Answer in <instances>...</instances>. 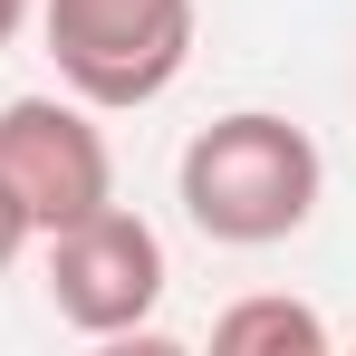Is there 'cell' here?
Wrapping results in <instances>:
<instances>
[{
  "instance_id": "obj_1",
  "label": "cell",
  "mask_w": 356,
  "mask_h": 356,
  "mask_svg": "<svg viewBox=\"0 0 356 356\" xmlns=\"http://www.w3.org/2000/svg\"><path fill=\"white\" fill-rule=\"evenodd\" d=\"M318 193H327V154L280 106H232V116L193 125V145L174 154V202L212 250L298 241L318 222Z\"/></svg>"
},
{
  "instance_id": "obj_2",
  "label": "cell",
  "mask_w": 356,
  "mask_h": 356,
  "mask_svg": "<svg viewBox=\"0 0 356 356\" xmlns=\"http://www.w3.org/2000/svg\"><path fill=\"white\" fill-rule=\"evenodd\" d=\"M29 29L67 97H87L97 116H125V106H154L193 67L202 10L193 0H39Z\"/></svg>"
},
{
  "instance_id": "obj_3",
  "label": "cell",
  "mask_w": 356,
  "mask_h": 356,
  "mask_svg": "<svg viewBox=\"0 0 356 356\" xmlns=\"http://www.w3.org/2000/svg\"><path fill=\"white\" fill-rule=\"evenodd\" d=\"M39 260H49V308H58V327L97 337V347L145 337L154 308H164V280H174L164 232H154L145 212H125V202L77 212L67 232H39Z\"/></svg>"
},
{
  "instance_id": "obj_4",
  "label": "cell",
  "mask_w": 356,
  "mask_h": 356,
  "mask_svg": "<svg viewBox=\"0 0 356 356\" xmlns=\"http://www.w3.org/2000/svg\"><path fill=\"white\" fill-rule=\"evenodd\" d=\"M0 183L19 193V212L39 232H67L77 212L116 202V154H106V125L87 97L39 87V97H10L0 106Z\"/></svg>"
},
{
  "instance_id": "obj_5",
  "label": "cell",
  "mask_w": 356,
  "mask_h": 356,
  "mask_svg": "<svg viewBox=\"0 0 356 356\" xmlns=\"http://www.w3.org/2000/svg\"><path fill=\"white\" fill-rule=\"evenodd\" d=\"M212 347L222 356H327L337 327H327L308 298H289V289H250V298H232V308L212 318Z\"/></svg>"
},
{
  "instance_id": "obj_6",
  "label": "cell",
  "mask_w": 356,
  "mask_h": 356,
  "mask_svg": "<svg viewBox=\"0 0 356 356\" xmlns=\"http://www.w3.org/2000/svg\"><path fill=\"white\" fill-rule=\"evenodd\" d=\"M29 241H39V222H29V212H19V193L0 183V270H10V260H19Z\"/></svg>"
},
{
  "instance_id": "obj_7",
  "label": "cell",
  "mask_w": 356,
  "mask_h": 356,
  "mask_svg": "<svg viewBox=\"0 0 356 356\" xmlns=\"http://www.w3.org/2000/svg\"><path fill=\"white\" fill-rule=\"evenodd\" d=\"M29 19H39V0H0V58L19 49V29H29Z\"/></svg>"
}]
</instances>
